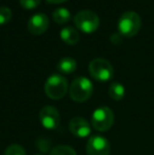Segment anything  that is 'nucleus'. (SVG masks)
Segmentation results:
<instances>
[{
	"instance_id": "1",
	"label": "nucleus",
	"mask_w": 154,
	"mask_h": 155,
	"mask_svg": "<svg viewBox=\"0 0 154 155\" xmlns=\"http://www.w3.org/2000/svg\"><path fill=\"white\" fill-rule=\"evenodd\" d=\"M142 19L139 15L133 11L125 12L118 19L117 28L120 35L125 37H133L139 32Z\"/></svg>"
},
{
	"instance_id": "2",
	"label": "nucleus",
	"mask_w": 154,
	"mask_h": 155,
	"mask_svg": "<svg viewBox=\"0 0 154 155\" xmlns=\"http://www.w3.org/2000/svg\"><path fill=\"white\" fill-rule=\"evenodd\" d=\"M68 81L62 75L53 74L44 84V92L49 98L54 100L61 99L68 92Z\"/></svg>"
},
{
	"instance_id": "3",
	"label": "nucleus",
	"mask_w": 154,
	"mask_h": 155,
	"mask_svg": "<svg viewBox=\"0 0 154 155\" xmlns=\"http://www.w3.org/2000/svg\"><path fill=\"white\" fill-rule=\"evenodd\" d=\"M69 93H70L71 98L74 101H87L92 96L93 84L89 78L84 77V76H79V77H76L72 81Z\"/></svg>"
},
{
	"instance_id": "4",
	"label": "nucleus",
	"mask_w": 154,
	"mask_h": 155,
	"mask_svg": "<svg viewBox=\"0 0 154 155\" xmlns=\"http://www.w3.org/2000/svg\"><path fill=\"white\" fill-rule=\"evenodd\" d=\"M75 25L81 32L91 34L94 33L99 27V17L95 12L90 10H84L78 12L74 17Z\"/></svg>"
},
{
	"instance_id": "5",
	"label": "nucleus",
	"mask_w": 154,
	"mask_h": 155,
	"mask_svg": "<svg viewBox=\"0 0 154 155\" xmlns=\"http://www.w3.org/2000/svg\"><path fill=\"white\" fill-rule=\"evenodd\" d=\"M91 124L96 131L106 132L110 130L114 124L113 111L108 107H99L91 116Z\"/></svg>"
},
{
	"instance_id": "6",
	"label": "nucleus",
	"mask_w": 154,
	"mask_h": 155,
	"mask_svg": "<svg viewBox=\"0 0 154 155\" xmlns=\"http://www.w3.org/2000/svg\"><path fill=\"white\" fill-rule=\"evenodd\" d=\"M89 72L94 79L101 82L108 81L114 75L113 67L105 58H94L89 64Z\"/></svg>"
},
{
	"instance_id": "7",
	"label": "nucleus",
	"mask_w": 154,
	"mask_h": 155,
	"mask_svg": "<svg viewBox=\"0 0 154 155\" xmlns=\"http://www.w3.org/2000/svg\"><path fill=\"white\" fill-rule=\"evenodd\" d=\"M39 120L41 126L47 130H55L60 123V115L56 108L52 106L43 107L39 112Z\"/></svg>"
},
{
	"instance_id": "8",
	"label": "nucleus",
	"mask_w": 154,
	"mask_h": 155,
	"mask_svg": "<svg viewBox=\"0 0 154 155\" xmlns=\"http://www.w3.org/2000/svg\"><path fill=\"white\" fill-rule=\"evenodd\" d=\"M110 143L100 135H93L87 143V155H109Z\"/></svg>"
},
{
	"instance_id": "9",
	"label": "nucleus",
	"mask_w": 154,
	"mask_h": 155,
	"mask_svg": "<svg viewBox=\"0 0 154 155\" xmlns=\"http://www.w3.org/2000/svg\"><path fill=\"white\" fill-rule=\"evenodd\" d=\"M49 28V18L43 13H37L30 18L28 22V30L31 34L41 35Z\"/></svg>"
},
{
	"instance_id": "10",
	"label": "nucleus",
	"mask_w": 154,
	"mask_h": 155,
	"mask_svg": "<svg viewBox=\"0 0 154 155\" xmlns=\"http://www.w3.org/2000/svg\"><path fill=\"white\" fill-rule=\"evenodd\" d=\"M69 129L71 133L78 138H84L91 134V124L82 117H74L70 120Z\"/></svg>"
},
{
	"instance_id": "11",
	"label": "nucleus",
	"mask_w": 154,
	"mask_h": 155,
	"mask_svg": "<svg viewBox=\"0 0 154 155\" xmlns=\"http://www.w3.org/2000/svg\"><path fill=\"white\" fill-rule=\"evenodd\" d=\"M60 38L67 45H76L79 40V34L74 28L66 27L60 31Z\"/></svg>"
},
{
	"instance_id": "12",
	"label": "nucleus",
	"mask_w": 154,
	"mask_h": 155,
	"mask_svg": "<svg viewBox=\"0 0 154 155\" xmlns=\"http://www.w3.org/2000/svg\"><path fill=\"white\" fill-rule=\"evenodd\" d=\"M77 68V62L72 57H64L58 61L57 69L60 73L64 74H71L75 72Z\"/></svg>"
},
{
	"instance_id": "13",
	"label": "nucleus",
	"mask_w": 154,
	"mask_h": 155,
	"mask_svg": "<svg viewBox=\"0 0 154 155\" xmlns=\"http://www.w3.org/2000/svg\"><path fill=\"white\" fill-rule=\"evenodd\" d=\"M53 20L58 25H64V23L69 22L71 19V13L68 8H58L52 14Z\"/></svg>"
},
{
	"instance_id": "14",
	"label": "nucleus",
	"mask_w": 154,
	"mask_h": 155,
	"mask_svg": "<svg viewBox=\"0 0 154 155\" xmlns=\"http://www.w3.org/2000/svg\"><path fill=\"white\" fill-rule=\"evenodd\" d=\"M126 90L125 87L120 84V82H112L109 87V96L113 100H121L125 97Z\"/></svg>"
},
{
	"instance_id": "15",
	"label": "nucleus",
	"mask_w": 154,
	"mask_h": 155,
	"mask_svg": "<svg viewBox=\"0 0 154 155\" xmlns=\"http://www.w3.org/2000/svg\"><path fill=\"white\" fill-rule=\"evenodd\" d=\"M50 155H76V151L70 146L60 145L54 147Z\"/></svg>"
},
{
	"instance_id": "16",
	"label": "nucleus",
	"mask_w": 154,
	"mask_h": 155,
	"mask_svg": "<svg viewBox=\"0 0 154 155\" xmlns=\"http://www.w3.org/2000/svg\"><path fill=\"white\" fill-rule=\"evenodd\" d=\"M4 155H25V150L18 143H13L6 148Z\"/></svg>"
},
{
	"instance_id": "17",
	"label": "nucleus",
	"mask_w": 154,
	"mask_h": 155,
	"mask_svg": "<svg viewBox=\"0 0 154 155\" xmlns=\"http://www.w3.org/2000/svg\"><path fill=\"white\" fill-rule=\"evenodd\" d=\"M12 18V11L8 6H0V25H6Z\"/></svg>"
},
{
	"instance_id": "18",
	"label": "nucleus",
	"mask_w": 154,
	"mask_h": 155,
	"mask_svg": "<svg viewBox=\"0 0 154 155\" xmlns=\"http://www.w3.org/2000/svg\"><path fill=\"white\" fill-rule=\"evenodd\" d=\"M20 5L25 10H33L36 8L40 3V0H19Z\"/></svg>"
},
{
	"instance_id": "19",
	"label": "nucleus",
	"mask_w": 154,
	"mask_h": 155,
	"mask_svg": "<svg viewBox=\"0 0 154 155\" xmlns=\"http://www.w3.org/2000/svg\"><path fill=\"white\" fill-rule=\"evenodd\" d=\"M121 40L120 38V34H117V33H115V34H113L111 36V41L113 43H119Z\"/></svg>"
},
{
	"instance_id": "20",
	"label": "nucleus",
	"mask_w": 154,
	"mask_h": 155,
	"mask_svg": "<svg viewBox=\"0 0 154 155\" xmlns=\"http://www.w3.org/2000/svg\"><path fill=\"white\" fill-rule=\"evenodd\" d=\"M50 3H64V2L68 1V0H47Z\"/></svg>"
},
{
	"instance_id": "21",
	"label": "nucleus",
	"mask_w": 154,
	"mask_h": 155,
	"mask_svg": "<svg viewBox=\"0 0 154 155\" xmlns=\"http://www.w3.org/2000/svg\"><path fill=\"white\" fill-rule=\"evenodd\" d=\"M36 155H42V154H36Z\"/></svg>"
}]
</instances>
